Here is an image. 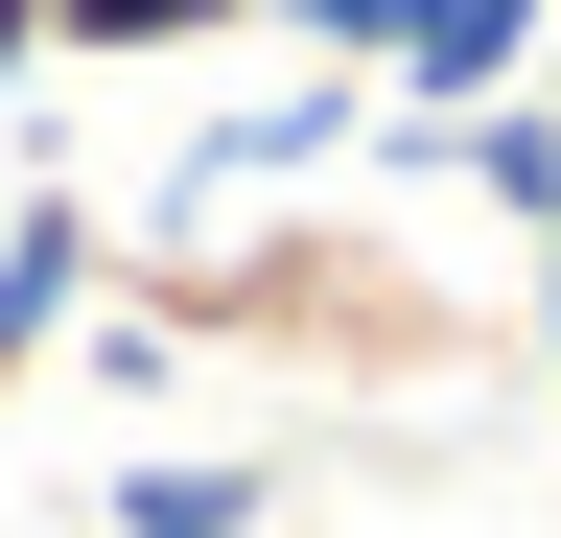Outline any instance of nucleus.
Returning a JSON list of instances; mask_svg holds the SVG:
<instances>
[{"mask_svg":"<svg viewBox=\"0 0 561 538\" xmlns=\"http://www.w3.org/2000/svg\"><path fill=\"white\" fill-rule=\"evenodd\" d=\"M117 328H164V352H280V375H375V398H421V375L491 352V328L421 282L398 234H351V211H280V234H140Z\"/></svg>","mask_w":561,"mask_h":538,"instance_id":"1","label":"nucleus"},{"mask_svg":"<svg viewBox=\"0 0 561 538\" xmlns=\"http://www.w3.org/2000/svg\"><path fill=\"white\" fill-rule=\"evenodd\" d=\"M117 282V234H94V187H24L0 211V398H24L47 352H70V305Z\"/></svg>","mask_w":561,"mask_h":538,"instance_id":"2","label":"nucleus"},{"mask_svg":"<svg viewBox=\"0 0 561 538\" xmlns=\"http://www.w3.org/2000/svg\"><path fill=\"white\" fill-rule=\"evenodd\" d=\"M538 24L561 0H398V117H491V94H538Z\"/></svg>","mask_w":561,"mask_h":538,"instance_id":"3","label":"nucleus"},{"mask_svg":"<svg viewBox=\"0 0 561 538\" xmlns=\"http://www.w3.org/2000/svg\"><path fill=\"white\" fill-rule=\"evenodd\" d=\"M117 538H280V468H234V445H140V468H117Z\"/></svg>","mask_w":561,"mask_h":538,"instance_id":"4","label":"nucleus"},{"mask_svg":"<svg viewBox=\"0 0 561 538\" xmlns=\"http://www.w3.org/2000/svg\"><path fill=\"white\" fill-rule=\"evenodd\" d=\"M257 0H47V47L70 71H187V47H234Z\"/></svg>","mask_w":561,"mask_h":538,"instance_id":"5","label":"nucleus"},{"mask_svg":"<svg viewBox=\"0 0 561 538\" xmlns=\"http://www.w3.org/2000/svg\"><path fill=\"white\" fill-rule=\"evenodd\" d=\"M280 47H328V71H398V0H257Z\"/></svg>","mask_w":561,"mask_h":538,"instance_id":"6","label":"nucleus"},{"mask_svg":"<svg viewBox=\"0 0 561 538\" xmlns=\"http://www.w3.org/2000/svg\"><path fill=\"white\" fill-rule=\"evenodd\" d=\"M24 71H70V47H47V0H0V94H24Z\"/></svg>","mask_w":561,"mask_h":538,"instance_id":"7","label":"nucleus"},{"mask_svg":"<svg viewBox=\"0 0 561 538\" xmlns=\"http://www.w3.org/2000/svg\"><path fill=\"white\" fill-rule=\"evenodd\" d=\"M538 352H561V211H538Z\"/></svg>","mask_w":561,"mask_h":538,"instance_id":"8","label":"nucleus"},{"mask_svg":"<svg viewBox=\"0 0 561 538\" xmlns=\"http://www.w3.org/2000/svg\"><path fill=\"white\" fill-rule=\"evenodd\" d=\"M538 117H561V24H538Z\"/></svg>","mask_w":561,"mask_h":538,"instance_id":"9","label":"nucleus"}]
</instances>
